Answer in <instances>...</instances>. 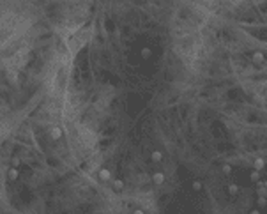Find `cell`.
<instances>
[{
    "instance_id": "3",
    "label": "cell",
    "mask_w": 267,
    "mask_h": 214,
    "mask_svg": "<svg viewBox=\"0 0 267 214\" xmlns=\"http://www.w3.org/2000/svg\"><path fill=\"white\" fill-rule=\"evenodd\" d=\"M99 179L101 181H110L112 179V174H110V170H106V168H103V170H99Z\"/></svg>"
},
{
    "instance_id": "1",
    "label": "cell",
    "mask_w": 267,
    "mask_h": 214,
    "mask_svg": "<svg viewBox=\"0 0 267 214\" xmlns=\"http://www.w3.org/2000/svg\"><path fill=\"white\" fill-rule=\"evenodd\" d=\"M62 136H64V129L60 126H53L50 129V140L51 142H59V140H62Z\"/></svg>"
},
{
    "instance_id": "4",
    "label": "cell",
    "mask_w": 267,
    "mask_h": 214,
    "mask_svg": "<svg viewBox=\"0 0 267 214\" xmlns=\"http://www.w3.org/2000/svg\"><path fill=\"white\" fill-rule=\"evenodd\" d=\"M12 166H20V158H14V159H12Z\"/></svg>"
},
{
    "instance_id": "2",
    "label": "cell",
    "mask_w": 267,
    "mask_h": 214,
    "mask_svg": "<svg viewBox=\"0 0 267 214\" xmlns=\"http://www.w3.org/2000/svg\"><path fill=\"white\" fill-rule=\"evenodd\" d=\"M7 179H9V181H18V179H20V170H18V166H11V168L7 170Z\"/></svg>"
}]
</instances>
